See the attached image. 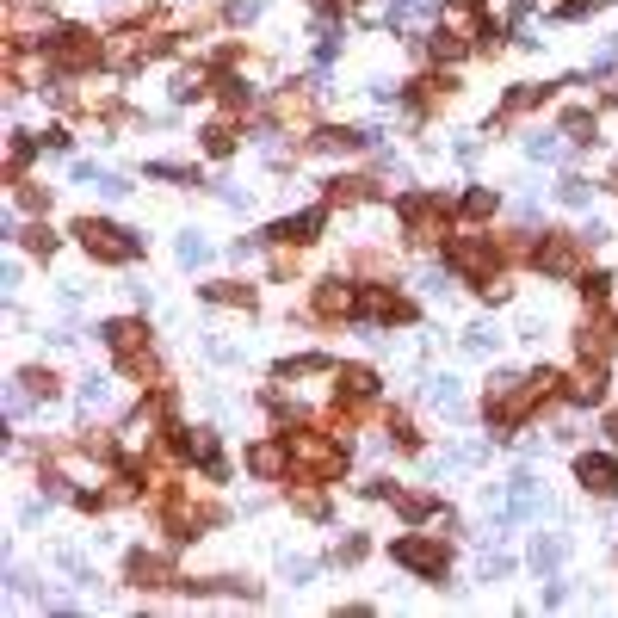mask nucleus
<instances>
[{
	"label": "nucleus",
	"mask_w": 618,
	"mask_h": 618,
	"mask_svg": "<svg viewBox=\"0 0 618 618\" xmlns=\"http://www.w3.org/2000/svg\"><path fill=\"white\" fill-rule=\"evenodd\" d=\"M341 383H347L353 396H371V389H377V377H371L365 365H353V371H347V377H341Z\"/></svg>",
	"instance_id": "8"
},
{
	"label": "nucleus",
	"mask_w": 618,
	"mask_h": 618,
	"mask_svg": "<svg viewBox=\"0 0 618 618\" xmlns=\"http://www.w3.org/2000/svg\"><path fill=\"white\" fill-rule=\"evenodd\" d=\"M316 303H322V316H341V309H353V291H347V285H341V278H328V285H322V297H316Z\"/></svg>",
	"instance_id": "7"
},
{
	"label": "nucleus",
	"mask_w": 618,
	"mask_h": 618,
	"mask_svg": "<svg viewBox=\"0 0 618 618\" xmlns=\"http://www.w3.org/2000/svg\"><path fill=\"white\" fill-rule=\"evenodd\" d=\"M452 266H470V272H494V253L483 242H458L452 247Z\"/></svg>",
	"instance_id": "4"
},
{
	"label": "nucleus",
	"mask_w": 618,
	"mask_h": 618,
	"mask_svg": "<svg viewBox=\"0 0 618 618\" xmlns=\"http://www.w3.org/2000/svg\"><path fill=\"white\" fill-rule=\"evenodd\" d=\"M538 266H544V272H569V266H575V247L557 236V242H544V247H538Z\"/></svg>",
	"instance_id": "5"
},
{
	"label": "nucleus",
	"mask_w": 618,
	"mask_h": 618,
	"mask_svg": "<svg viewBox=\"0 0 618 618\" xmlns=\"http://www.w3.org/2000/svg\"><path fill=\"white\" fill-rule=\"evenodd\" d=\"M396 563H408V569H427V575H445V557H439L433 544H421V538H402V544H396Z\"/></svg>",
	"instance_id": "2"
},
{
	"label": "nucleus",
	"mask_w": 618,
	"mask_h": 618,
	"mask_svg": "<svg viewBox=\"0 0 618 618\" xmlns=\"http://www.w3.org/2000/svg\"><path fill=\"white\" fill-rule=\"evenodd\" d=\"M316 229H322V211H309V217H291V223H278L272 236H278V242H309Z\"/></svg>",
	"instance_id": "6"
},
{
	"label": "nucleus",
	"mask_w": 618,
	"mask_h": 618,
	"mask_svg": "<svg viewBox=\"0 0 618 618\" xmlns=\"http://www.w3.org/2000/svg\"><path fill=\"white\" fill-rule=\"evenodd\" d=\"M81 236L106 260H136V247H142V242H130V229H112V223H81Z\"/></svg>",
	"instance_id": "1"
},
{
	"label": "nucleus",
	"mask_w": 618,
	"mask_h": 618,
	"mask_svg": "<svg viewBox=\"0 0 618 618\" xmlns=\"http://www.w3.org/2000/svg\"><path fill=\"white\" fill-rule=\"evenodd\" d=\"M582 483H588V489H600V494H606V489L618 483V464H613V458H582Z\"/></svg>",
	"instance_id": "3"
},
{
	"label": "nucleus",
	"mask_w": 618,
	"mask_h": 618,
	"mask_svg": "<svg viewBox=\"0 0 618 618\" xmlns=\"http://www.w3.org/2000/svg\"><path fill=\"white\" fill-rule=\"evenodd\" d=\"M136 334H142V328H136V322H112V328H106V341H112V347H130V341H136Z\"/></svg>",
	"instance_id": "9"
}]
</instances>
